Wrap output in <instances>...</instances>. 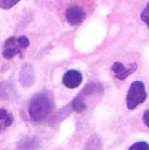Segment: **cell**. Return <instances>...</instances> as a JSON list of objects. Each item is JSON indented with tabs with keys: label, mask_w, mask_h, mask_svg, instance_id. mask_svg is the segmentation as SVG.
Segmentation results:
<instances>
[{
	"label": "cell",
	"mask_w": 149,
	"mask_h": 150,
	"mask_svg": "<svg viewBox=\"0 0 149 150\" xmlns=\"http://www.w3.org/2000/svg\"><path fill=\"white\" fill-rule=\"evenodd\" d=\"M29 46V39L25 35L20 36H9L2 46V56L6 60L13 59L15 55L21 54L22 50L28 48Z\"/></svg>",
	"instance_id": "cell-3"
},
{
	"label": "cell",
	"mask_w": 149,
	"mask_h": 150,
	"mask_svg": "<svg viewBox=\"0 0 149 150\" xmlns=\"http://www.w3.org/2000/svg\"><path fill=\"white\" fill-rule=\"evenodd\" d=\"M137 69V63H131L128 67H126L122 62H114L111 66V71L114 74V76L117 80H126L129 75H131L135 70Z\"/></svg>",
	"instance_id": "cell-6"
},
{
	"label": "cell",
	"mask_w": 149,
	"mask_h": 150,
	"mask_svg": "<svg viewBox=\"0 0 149 150\" xmlns=\"http://www.w3.org/2000/svg\"><path fill=\"white\" fill-rule=\"evenodd\" d=\"M103 94V87L100 83L90 82L88 83L72 101V108L75 112H83L87 109V102L86 100L90 97L92 95H102Z\"/></svg>",
	"instance_id": "cell-2"
},
{
	"label": "cell",
	"mask_w": 149,
	"mask_h": 150,
	"mask_svg": "<svg viewBox=\"0 0 149 150\" xmlns=\"http://www.w3.org/2000/svg\"><path fill=\"white\" fill-rule=\"evenodd\" d=\"M54 109V98L50 91H41L35 94L29 101L28 115L32 121H43Z\"/></svg>",
	"instance_id": "cell-1"
},
{
	"label": "cell",
	"mask_w": 149,
	"mask_h": 150,
	"mask_svg": "<svg viewBox=\"0 0 149 150\" xmlns=\"http://www.w3.org/2000/svg\"><path fill=\"white\" fill-rule=\"evenodd\" d=\"M19 80H20V83L23 87H31L34 83V81H35V73H34V69H33L32 64H29V63L23 64V67L20 70Z\"/></svg>",
	"instance_id": "cell-8"
},
{
	"label": "cell",
	"mask_w": 149,
	"mask_h": 150,
	"mask_svg": "<svg viewBox=\"0 0 149 150\" xmlns=\"http://www.w3.org/2000/svg\"><path fill=\"white\" fill-rule=\"evenodd\" d=\"M9 89H11V84L7 81L0 82V98L6 97L9 93Z\"/></svg>",
	"instance_id": "cell-11"
},
{
	"label": "cell",
	"mask_w": 149,
	"mask_h": 150,
	"mask_svg": "<svg viewBox=\"0 0 149 150\" xmlns=\"http://www.w3.org/2000/svg\"><path fill=\"white\" fill-rule=\"evenodd\" d=\"M141 20L149 27V2L147 4L145 8H144L143 12L141 13Z\"/></svg>",
	"instance_id": "cell-14"
},
{
	"label": "cell",
	"mask_w": 149,
	"mask_h": 150,
	"mask_svg": "<svg viewBox=\"0 0 149 150\" xmlns=\"http://www.w3.org/2000/svg\"><path fill=\"white\" fill-rule=\"evenodd\" d=\"M18 2H19L18 0H0V7L2 9H8L14 5H16Z\"/></svg>",
	"instance_id": "cell-13"
},
{
	"label": "cell",
	"mask_w": 149,
	"mask_h": 150,
	"mask_svg": "<svg viewBox=\"0 0 149 150\" xmlns=\"http://www.w3.org/2000/svg\"><path fill=\"white\" fill-rule=\"evenodd\" d=\"M14 122V116L5 108H0V132L6 130Z\"/></svg>",
	"instance_id": "cell-9"
},
{
	"label": "cell",
	"mask_w": 149,
	"mask_h": 150,
	"mask_svg": "<svg viewBox=\"0 0 149 150\" xmlns=\"http://www.w3.org/2000/svg\"><path fill=\"white\" fill-rule=\"evenodd\" d=\"M128 150H149V144L147 142H136Z\"/></svg>",
	"instance_id": "cell-12"
},
{
	"label": "cell",
	"mask_w": 149,
	"mask_h": 150,
	"mask_svg": "<svg viewBox=\"0 0 149 150\" xmlns=\"http://www.w3.org/2000/svg\"><path fill=\"white\" fill-rule=\"evenodd\" d=\"M147 100V91L144 88V83L141 81H134L127 93V108L133 110L138 104L143 103Z\"/></svg>",
	"instance_id": "cell-4"
},
{
	"label": "cell",
	"mask_w": 149,
	"mask_h": 150,
	"mask_svg": "<svg viewBox=\"0 0 149 150\" xmlns=\"http://www.w3.org/2000/svg\"><path fill=\"white\" fill-rule=\"evenodd\" d=\"M62 83L65 87H67L69 89H74L82 83V74L79 70L69 69L65 73L63 77H62Z\"/></svg>",
	"instance_id": "cell-7"
},
{
	"label": "cell",
	"mask_w": 149,
	"mask_h": 150,
	"mask_svg": "<svg viewBox=\"0 0 149 150\" xmlns=\"http://www.w3.org/2000/svg\"><path fill=\"white\" fill-rule=\"evenodd\" d=\"M83 150H102V142L97 135H92L87 141Z\"/></svg>",
	"instance_id": "cell-10"
},
{
	"label": "cell",
	"mask_w": 149,
	"mask_h": 150,
	"mask_svg": "<svg viewBox=\"0 0 149 150\" xmlns=\"http://www.w3.org/2000/svg\"><path fill=\"white\" fill-rule=\"evenodd\" d=\"M143 122H144V124L149 128V109L145 110L144 114H143Z\"/></svg>",
	"instance_id": "cell-15"
},
{
	"label": "cell",
	"mask_w": 149,
	"mask_h": 150,
	"mask_svg": "<svg viewBox=\"0 0 149 150\" xmlns=\"http://www.w3.org/2000/svg\"><path fill=\"white\" fill-rule=\"evenodd\" d=\"M66 20L72 26H77L83 22L86 18L84 9L79 5H72L66 9Z\"/></svg>",
	"instance_id": "cell-5"
}]
</instances>
